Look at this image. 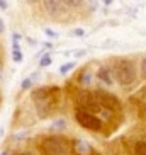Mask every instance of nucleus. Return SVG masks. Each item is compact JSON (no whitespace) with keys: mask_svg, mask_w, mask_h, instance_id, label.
<instances>
[{"mask_svg":"<svg viewBox=\"0 0 146 155\" xmlns=\"http://www.w3.org/2000/svg\"><path fill=\"white\" fill-rule=\"evenodd\" d=\"M114 77H116V82L119 85H131L138 77L136 67L131 61H121L119 65H116Z\"/></svg>","mask_w":146,"mask_h":155,"instance_id":"nucleus-1","label":"nucleus"},{"mask_svg":"<svg viewBox=\"0 0 146 155\" xmlns=\"http://www.w3.org/2000/svg\"><path fill=\"white\" fill-rule=\"evenodd\" d=\"M41 150L44 155H68V148L58 138H44L41 141Z\"/></svg>","mask_w":146,"mask_h":155,"instance_id":"nucleus-2","label":"nucleus"},{"mask_svg":"<svg viewBox=\"0 0 146 155\" xmlns=\"http://www.w3.org/2000/svg\"><path fill=\"white\" fill-rule=\"evenodd\" d=\"M75 118H77L78 123L82 124L83 128H87V130H94V131H97V130H100L102 128L100 119L97 118L95 114L88 113V111H85V109H78L77 113H75Z\"/></svg>","mask_w":146,"mask_h":155,"instance_id":"nucleus-3","label":"nucleus"},{"mask_svg":"<svg viewBox=\"0 0 146 155\" xmlns=\"http://www.w3.org/2000/svg\"><path fill=\"white\" fill-rule=\"evenodd\" d=\"M97 101H99V104H100L102 107H105V109H109V111H119L121 109L119 99L116 96H112V94H109V92H105V91L97 92Z\"/></svg>","mask_w":146,"mask_h":155,"instance_id":"nucleus-4","label":"nucleus"},{"mask_svg":"<svg viewBox=\"0 0 146 155\" xmlns=\"http://www.w3.org/2000/svg\"><path fill=\"white\" fill-rule=\"evenodd\" d=\"M44 4V9L49 12V14H59V12H65L66 9V0H43Z\"/></svg>","mask_w":146,"mask_h":155,"instance_id":"nucleus-5","label":"nucleus"},{"mask_svg":"<svg viewBox=\"0 0 146 155\" xmlns=\"http://www.w3.org/2000/svg\"><path fill=\"white\" fill-rule=\"evenodd\" d=\"M97 75H99V78H100L104 84H107V85H112V84H114V73H112L110 68H107V67L100 68Z\"/></svg>","mask_w":146,"mask_h":155,"instance_id":"nucleus-6","label":"nucleus"},{"mask_svg":"<svg viewBox=\"0 0 146 155\" xmlns=\"http://www.w3.org/2000/svg\"><path fill=\"white\" fill-rule=\"evenodd\" d=\"M12 58H14L15 63H21L22 61V51H21V46L17 43H14V46H12Z\"/></svg>","mask_w":146,"mask_h":155,"instance_id":"nucleus-7","label":"nucleus"},{"mask_svg":"<svg viewBox=\"0 0 146 155\" xmlns=\"http://www.w3.org/2000/svg\"><path fill=\"white\" fill-rule=\"evenodd\" d=\"M77 152H78V153H82V155L90 153V145H88L87 141H78V145H77Z\"/></svg>","mask_w":146,"mask_h":155,"instance_id":"nucleus-8","label":"nucleus"},{"mask_svg":"<svg viewBox=\"0 0 146 155\" xmlns=\"http://www.w3.org/2000/svg\"><path fill=\"white\" fill-rule=\"evenodd\" d=\"M134 150H136V155H146V141H138L134 145Z\"/></svg>","mask_w":146,"mask_h":155,"instance_id":"nucleus-9","label":"nucleus"},{"mask_svg":"<svg viewBox=\"0 0 146 155\" xmlns=\"http://www.w3.org/2000/svg\"><path fill=\"white\" fill-rule=\"evenodd\" d=\"M73 68H75V61H68V63H65L63 67H59V73L65 75V73H68L70 70H73Z\"/></svg>","mask_w":146,"mask_h":155,"instance_id":"nucleus-10","label":"nucleus"},{"mask_svg":"<svg viewBox=\"0 0 146 155\" xmlns=\"http://www.w3.org/2000/svg\"><path fill=\"white\" fill-rule=\"evenodd\" d=\"M90 82H92V75H90V72L82 73V77H80V84H82V85H88Z\"/></svg>","mask_w":146,"mask_h":155,"instance_id":"nucleus-11","label":"nucleus"},{"mask_svg":"<svg viewBox=\"0 0 146 155\" xmlns=\"http://www.w3.org/2000/svg\"><path fill=\"white\" fill-rule=\"evenodd\" d=\"M39 65H41V67H49V65H51V56L49 55H44L41 58V63H39Z\"/></svg>","mask_w":146,"mask_h":155,"instance_id":"nucleus-12","label":"nucleus"},{"mask_svg":"<svg viewBox=\"0 0 146 155\" xmlns=\"http://www.w3.org/2000/svg\"><path fill=\"white\" fill-rule=\"evenodd\" d=\"M44 34H46V36H49V38H53V39H56V38H58V34H56L53 29H49V28L44 29Z\"/></svg>","mask_w":146,"mask_h":155,"instance_id":"nucleus-13","label":"nucleus"},{"mask_svg":"<svg viewBox=\"0 0 146 155\" xmlns=\"http://www.w3.org/2000/svg\"><path fill=\"white\" fill-rule=\"evenodd\" d=\"M66 4L71 5V7H78V5L83 4V0H66Z\"/></svg>","mask_w":146,"mask_h":155,"instance_id":"nucleus-14","label":"nucleus"},{"mask_svg":"<svg viewBox=\"0 0 146 155\" xmlns=\"http://www.w3.org/2000/svg\"><path fill=\"white\" fill-rule=\"evenodd\" d=\"M58 128H65V121H63V119L56 121V123L53 124V128H51V130H58Z\"/></svg>","mask_w":146,"mask_h":155,"instance_id":"nucleus-15","label":"nucleus"},{"mask_svg":"<svg viewBox=\"0 0 146 155\" xmlns=\"http://www.w3.org/2000/svg\"><path fill=\"white\" fill-rule=\"evenodd\" d=\"M141 73L146 77V58H143V60H141Z\"/></svg>","mask_w":146,"mask_h":155,"instance_id":"nucleus-16","label":"nucleus"},{"mask_svg":"<svg viewBox=\"0 0 146 155\" xmlns=\"http://www.w3.org/2000/svg\"><path fill=\"white\" fill-rule=\"evenodd\" d=\"M31 80H32V78H27V80H24V82H22V89H29V87H31Z\"/></svg>","mask_w":146,"mask_h":155,"instance_id":"nucleus-17","label":"nucleus"},{"mask_svg":"<svg viewBox=\"0 0 146 155\" xmlns=\"http://www.w3.org/2000/svg\"><path fill=\"white\" fill-rule=\"evenodd\" d=\"M73 34L75 36H83L85 32H83V29H73Z\"/></svg>","mask_w":146,"mask_h":155,"instance_id":"nucleus-18","label":"nucleus"},{"mask_svg":"<svg viewBox=\"0 0 146 155\" xmlns=\"http://www.w3.org/2000/svg\"><path fill=\"white\" fill-rule=\"evenodd\" d=\"M0 9L7 10V2H5V0H0Z\"/></svg>","mask_w":146,"mask_h":155,"instance_id":"nucleus-19","label":"nucleus"},{"mask_svg":"<svg viewBox=\"0 0 146 155\" xmlns=\"http://www.w3.org/2000/svg\"><path fill=\"white\" fill-rule=\"evenodd\" d=\"M14 155H34L32 152H17V153H14Z\"/></svg>","mask_w":146,"mask_h":155,"instance_id":"nucleus-20","label":"nucleus"},{"mask_svg":"<svg viewBox=\"0 0 146 155\" xmlns=\"http://www.w3.org/2000/svg\"><path fill=\"white\" fill-rule=\"evenodd\" d=\"M4 21H2V19H0V32H4Z\"/></svg>","mask_w":146,"mask_h":155,"instance_id":"nucleus-21","label":"nucleus"},{"mask_svg":"<svg viewBox=\"0 0 146 155\" xmlns=\"http://www.w3.org/2000/svg\"><path fill=\"white\" fill-rule=\"evenodd\" d=\"M104 2H105L107 5H109V4H112V0H104Z\"/></svg>","mask_w":146,"mask_h":155,"instance_id":"nucleus-22","label":"nucleus"},{"mask_svg":"<svg viewBox=\"0 0 146 155\" xmlns=\"http://www.w3.org/2000/svg\"><path fill=\"white\" fill-rule=\"evenodd\" d=\"M0 155H9V152L5 150V152H2V153H0Z\"/></svg>","mask_w":146,"mask_h":155,"instance_id":"nucleus-23","label":"nucleus"},{"mask_svg":"<svg viewBox=\"0 0 146 155\" xmlns=\"http://www.w3.org/2000/svg\"><path fill=\"white\" fill-rule=\"evenodd\" d=\"M29 2H32V4H36V2H37V0H29Z\"/></svg>","mask_w":146,"mask_h":155,"instance_id":"nucleus-24","label":"nucleus"}]
</instances>
